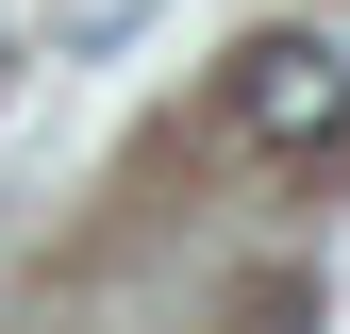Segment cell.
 <instances>
[{
	"instance_id": "cell-1",
	"label": "cell",
	"mask_w": 350,
	"mask_h": 334,
	"mask_svg": "<svg viewBox=\"0 0 350 334\" xmlns=\"http://www.w3.org/2000/svg\"><path fill=\"white\" fill-rule=\"evenodd\" d=\"M234 134L284 151V167H334V151H350V51H317V34H250V51H234Z\"/></svg>"
},
{
	"instance_id": "cell-2",
	"label": "cell",
	"mask_w": 350,
	"mask_h": 334,
	"mask_svg": "<svg viewBox=\"0 0 350 334\" xmlns=\"http://www.w3.org/2000/svg\"><path fill=\"white\" fill-rule=\"evenodd\" d=\"M0 84H17V51H0Z\"/></svg>"
}]
</instances>
